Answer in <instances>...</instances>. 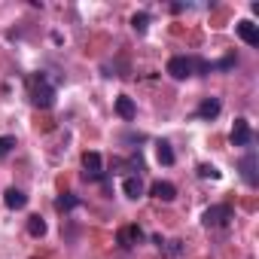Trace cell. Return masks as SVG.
<instances>
[{"label":"cell","instance_id":"19","mask_svg":"<svg viewBox=\"0 0 259 259\" xmlns=\"http://www.w3.org/2000/svg\"><path fill=\"white\" fill-rule=\"evenodd\" d=\"M198 177H204V180H220V171H217L213 165H198Z\"/></svg>","mask_w":259,"mask_h":259},{"label":"cell","instance_id":"6","mask_svg":"<svg viewBox=\"0 0 259 259\" xmlns=\"http://www.w3.org/2000/svg\"><path fill=\"white\" fill-rule=\"evenodd\" d=\"M238 168H241V177H244L247 186H256V183H259V171H256L259 162H256V153H253V150H247V156L238 162Z\"/></svg>","mask_w":259,"mask_h":259},{"label":"cell","instance_id":"14","mask_svg":"<svg viewBox=\"0 0 259 259\" xmlns=\"http://www.w3.org/2000/svg\"><path fill=\"white\" fill-rule=\"evenodd\" d=\"M55 207H58V210H73V207H79V198H76L73 192H61V195L55 198Z\"/></svg>","mask_w":259,"mask_h":259},{"label":"cell","instance_id":"12","mask_svg":"<svg viewBox=\"0 0 259 259\" xmlns=\"http://www.w3.org/2000/svg\"><path fill=\"white\" fill-rule=\"evenodd\" d=\"M116 113H119L122 119H135L138 107H135V101L128 98V95H119V98H116Z\"/></svg>","mask_w":259,"mask_h":259},{"label":"cell","instance_id":"17","mask_svg":"<svg viewBox=\"0 0 259 259\" xmlns=\"http://www.w3.org/2000/svg\"><path fill=\"white\" fill-rule=\"evenodd\" d=\"M132 28H135L138 34H144V31L150 28V16H147V13H138V16L132 19Z\"/></svg>","mask_w":259,"mask_h":259},{"label":"cell","instance_id":"2","mask_svg":"<svg viewBox=\"0 0 259 259\" xmlns=\"http://www.w3.org/2000/svg\"><path fill=\"white\" fill-rule=\"evenodd\" d=\"M207 70H213V64H207V61H201V58H192V55H174V58L168 61V73H171L174 79H189V76L207 73Z\"/></svg>","mask_w":259,"mask_h":259},{"label":"cell","instance_id":"9","mask_svg":"<svg viewBox=\"0 0 259 259\" xmlns=\"http://www.w3.org/2000/svg\"><path fill=\"white\" fill-rule=\"evenodd\" d=\"M220 110H223V101H220V98H204V101L198 104L195 116H198V119H217Z\"/></svg>","mask_w":259,"mask_h":259},{"label":"cell","instance_id":"18","mask_svg":"<svg viewBox=\"0 0 259 259\" xmlns=\"http://www.w3.org/2000/svg\"><path fill=\"white\" fill-rule=\"evenodd\" d=\"M13 147H16V138H13V135H4V138H0V159H4L7 153H13Z\"/></svg>","mask_w":259,"mask_h":259},{"label":"cell","instance_id":"13","mask_svg":"<svg viewBox=\"0 0 259 259\" xmlns=\"http://www.w3.org/2000/svg\"><path fill=\"white\" fill-rule=\"evenodd\" d=\"M122 192H125L128 198H141V195H144V180H141V177H125V180H122Z\"/></svg>","mask_w":259,"mask_h":259},{"label":"cell","instance_id":"10","mask_svg":"<svg viewBox=\"0 0 259 259\" xmlns=\"http://www.w3.org/2000/svg\"><path fill=\"white\" fill-rule=\"evenodd\" d=\"M4 204H7L10 210H22V207L28 204V195H25L22 189H16V186H10V189H7V195H4Z\"/></svg>","mask_w":259,"mask_h":259},{"label":"cell","instance_id":"3","mask_svg":"<svg viewBox=\"0 0 259 259\" xmlns=\"http://www.w3.org/2000/svg\"><path fill=\"white\" fill-rule=\"evenodd\" d=\"M232 220V207L229 204H210L207 210H204V217H201V223L207 226V229H220V226H226Z\"/></svg>","mask_w":259,"mask_h":259},{"label":"cell","instance_id":"1","mask_svg":"<svg viewBox=\"0 0 259 259\" xmlns=\"http://www.w3.org/2000/svg\"><path fill=\"white\" fill-rule=\"evenodd\" d=\"M28 92H31V104L40 110H49L55 104V82L49 79V73H34L28 79Z\"/></svg>","mask_w":259,"mask_h":259},{"label":"cell","instance_id":"11","mask_svg":"<svg viewBox=\"0 0 259 259\" xmlns=\"http://www.w3.org/2000/svg\"><path fill=\"white\" fill-rule=\"evenodd\" d=\"M153 198H159V201H174V195H177V189H174V183H168V180H159V183H153Z\"/></svg>","mask_w":259,"mask_h":259},{"label":"cell","instance_id":"4","mask_svg":"<svg viewBox=\"0 0 259 259\" xmlns=\"http://www.w3.org/2000/svg\"><path fill=\"white\" fill-rule=\"evenodd\" d=\"M232 144L235 147H244V150H253V128H250V122L247 119H235V125H232Z\"/></svg>","mask_w":259,"mask_h":259},{"label":"cell","instance_id":"7","mask_svg":"<svg viewBox=\"0 0 259 259\" xmlns=\"http://www.w3.org/2000/svg\"><path fill=\"white\" fill-rule=\"evenodd\" d=\"M116 241H119L122 247H135V244L144 241V229H141V226H122V229L116 232Z\"/></svg>","mask_w":259,"mask_h":259},{"label":"cell","instance_id":"8","mask_svg":"<svg viewBox=\"0 0 259 259\" xmlns=\"http://www.w3.org/2000/svg\"><path fill=\"white\" fill-rule=\"evenodd\" d=\"M235 31H238V37L247 43V46H259V28L250 22V19H244V22H238L235 25Z\"/></svg>","mask_w":259,"mask_h":259},{"label":"cell","instance_id":"15","mask_svg":"<svg viewBox=\"0 0 259 259\" xmlns=\"http://www.w3.org/2000/svg\"><path fill=\"white\" fill-rule=\"evenodd\" d=\"M28 232H31L34 238H43V235H46V220H43V217H31V220H28Z\"/></svg>","mask_w":259,"mask_h":259},{"label":"cell","instance_id":"16","mask_svg":"<svg viewBox=\"0 0 259 259\" xmlns=\"http://www.w3.org/2000/svg\"><path fill=\"white\" fill-rule=\"evenodd\" d=\"M174 159H177V156H174L171 144H165V141H162V144H159V162H162V165H174Z\"/></svg>","mask_w":259,"mask_h":259},{"label":"cell","instance_id":"5","mask_svg":"<svg viewBox=\"0 0 259 259\" xmlns=\"http://www.w3.org/2000/svg\"><path fill=\"white\" fill-rule=\"evenodd\" d=\"M82 177L92 180V183L95 180H104V159H101V153L92 150V153L82 156Z\"/></svg>","mask_w":259,"mask_h":259}]
</instances>
